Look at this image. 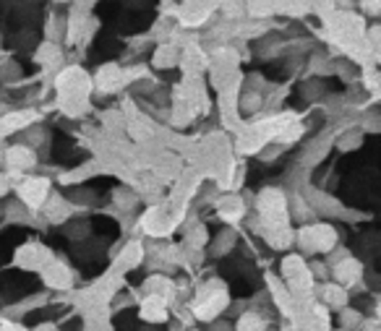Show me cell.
<instances>
[{
	"label": "cell",
	"instance_id": "6da1fadb",
	"mask_svg": "<svg viewBox=\"0 0 381 331\" xmlns=\"http://www.w3.org/2000/svg\"><path fill=\"white\" fill-rule=\"evenodd\" d=\"M47 191H50V183L44 180V178H29V180L22 183V188H19V196H22V203L24 206H42L47 201Z\"/></svg>",
	"mask_w": 381,
	"mask_h": 331
},
{
	"label": "cell",
	"instance_id": "7a4b0ae2",
	"mask_svg": "<svg viewBox=\"0 0 381 331\" xmlns=\"http://www.w3.org/2000/svg\"><path fill=\"white\" fill-rule=\"evenodd\" d=\"M42 279H44V285L53 289L71 287V271H68L63 264H58V261H50V264L42 269Z\"/></svg>",
	"mask_w": 381,
	"mask_h": 331
},
{
	"label": "cell",
	"instance_id": "3957f363",
	"mask_svg": "<svg viewBox=\"0 0 381 331\" xmlns=\"http://www.w3.org/2000/svg\"><path fill=\"white\" fill-rule=\"evenodd\" d=\"M360 271H363L360 261H355V258H350V256L342 258L339 264H335V266H332V274H335V279H337L339 287H342V285H353V282H358Z\"/></svg>",
	"mask_w": 381,
	"mask_h": 331
},
{
	"label": "cell",
	"instance_id": "277c9868",
	"mask_svg": "<svg viewBox=\"0 0 381 331\" xmlns=\"http://www.w3.org/2000/svg\"><path fill=\"white\" fill-rule=\"evenodd\" d=\"M142 319L149 321V323H162L167 319V300L160 298V295H149L142 303Z\"/></svg>",
	"mask_w": 381,
	"mask_h": 331
},
{
	"label": "cell",
	"instance_id": "5b68a950",
	"mask_svg": "<svg viewBox=\"0 0 381 331\" xmlns=\"http://www.w3.org/2000/svg\"><path fill=\"white\" fill-rule=\"evenodd\" d=\"M34 162H37L34 151L29 149V146H24V144H19V146H13V149L6 151V164L13 167V170H19V172L34 167Z\"/></svg>",
	"mask_w": 381,
	"mask_h": 331
},
{
	"label": "cell",
	"instance_id": "8992f818",
	"mask_svg": "<svg viewBox=\"0 0 381 331\" xmlns=\"http://www.w3.org/2000/svg\"><path fill=\"white\" fill-rule=\"evenodd\" d=\"M319 295L324 298L327 305H332V308H337V310H342L348 305V292L339 287V285H324V287L319 289Z\"/></svg>",
	"mask_w": 381,
	"mask_h": 331
},
{
	"label": "cell",
	"instance_id": "52a82bcc",
	"mask_svg": "<svg viewBox=\"0 0 381 331\" xmlns=\"http://www.w3.org/2000/svg\"><path fill=\"white\" fill-rule=\"evenodd\" d=\"M235 331H266V319L259 310H248V313H243L238 319Z\"/></svg>",
	"mask_w": 381,
	"mask_h": 331
},
{
	"label": "cell",
	"instance_id": "ba28073f",
	"mask_svg": "<svg viewBox=\"0 0 381 331\" xmlns=\"http://www.w3.org/2000/svg\"><path fill=\"white\" fill-rule=\"evenodd\" d=\"M219 214H222V219H228V222H235L243 217V201H240L238 196H228V198H219L217 203Z\"/></svg>",
	"mask_w": 381,
	"mask_h": 331
},
{
	"label": "cell",
	"instance_id": "9c48e42d",
	"mask_svg": "<svg viewBox=\"0 0 381 331\" xmlns=\"http://www.w3.org/2000/svg\"><path fill=\"white\" fill-rule=\"evenodd\" d=\"M363 313L355 308H345L339 310V326H342V331H360V326H363Z\"/></svg>",
	"mask_w": 381,
	"mask_h": 331
},
{
	"label": "cell",
	"instance_id": "30bf717a",
	"mask_svg": "<svg viewBox=\"0 0 381 331\" xmlns=\"http://www.w3.org/2000/svg\"><path fill=\"white\" fill-rule=\"evenodd\" d=\"M142 258H144L142 246H139V243H131V246L120 253L118 269H120V271H126V269H131V266H139V264H142Z\"/></svg>",
	"mask_w": 381,
	"mask_h": 331
},
{
	"label": "cell",
	"instance_id": "8fae6325",
	"mask_svg": "<svg viewBox=\"0 0 381 331\" xmlns=\"http://www.w3.org/2000/svg\"><path fill=\"white\" fill-rule=\"evenodd\" d=\"M235 232L232 230H222L217 237H214V243H212V253L214 256H225V253H230L232 248H235Z\"/></svg>",
	"mask_w": 381,
	"mask_h": 331
},
{
	"label": "cell",
	"instance_id": "7c38bea8",
	"mask_svg": "<svg viewBox=\"0 0 381 331\" xmlns=\"http://www.w3.org/2000/svg\"><path fill=\"white\" fill-rule=\"evenodd\" d=\"M175 63H178V50L175 47H160V53L154 58V65L157 68H170Z\"/></svg>",
	"mask_w": 381,
	"mask_h": 331
},
{
	"label": "cell",
	"instance_id": "4fadbf2b",
	"mask_svg": "<svg viewBox=\"0 0 381 331\" xmlns=\"http://www.w3.org/2000/svg\"><path fill=\"white\" fill-rule=\"evenodd\" d=\"M360 141H363V130H345L342 136H339V149H355V146H360Z\"/></svg>",
	"mask_w": 381,
	"mask_h": 331
},
{
	"label": "cell",
	"instance_id": "5bb4252c",
	"mask_svg": "<svg viewBox=\"0 0 381 331\" xmlns=\"http://www.w3.org/2000/svg\"><path fill=\"white\" fill-rule=\"evenodd\" d=\"M366 11H381V0H360Z\"/></svg>",
	"mask_w": 381,
	"mask_h": 331
},
{
	"label": "cell",
	"instance_id": "9a60e30c",
	"mask_svg": "<svg viewBox=\"0 0 381 331\" xmlns=\"http://www.w3.org/2000/svg\"><path fill=\"white\" fill-rule=\"evenodd\" d=\"M8 191V180H6V175H0V196Z\"/></svg>",
	"mask_w": 381,
	"mask_h": 331
}]
</instances>
